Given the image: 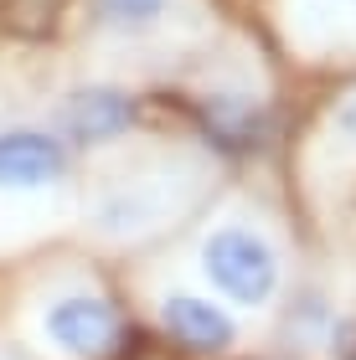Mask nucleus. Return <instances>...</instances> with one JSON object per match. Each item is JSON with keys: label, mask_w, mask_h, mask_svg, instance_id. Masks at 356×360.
Listing matches in <instances>:
<instances>
[{"label": "nucleus", "mask_w": 356, "mask_h": 360, "mask_svg": "<svg viewBox=\"0 0 356 360\" xmlns=\"http://www.w3.org/2000/svg\"><path fill=\"white\" fill-rule=\"evenodd\" d=\"M326 134H331L336 150L356 155V83H346L341 93L331 98V108H326Z\"/></svg>", "instance_id": "9"}, {"label": "nucleus", "mask_w": 356, "mask_h": 360, "mask_svg": "<svg viewBox=\"0 0 356 360\" xmlns=\"http://www.w3.org/2000/svg\"><path fill=\"white\" fill-rule=\"evenodd\" d=\"M171 11H176V0H93V15H99V26L119 31V37L155 31Z\"/></svg>", "instance_id": "8"}, {"label": "nucleus", "mask_w": 356, "mask_h": 360, "mask_svg": "<svg viewBox=\"0 0 356 360\" xmlns=\"http://www.w3.org/2000/svg\"><path fill=\"white\" fill-rule=\"evenodd\" d=\"M42 330L73 360H114L124 350V340H129L124 314L109 299H99V293H68V299H57L47 309Z\"/></svg>", "instance_id": "4"}, {"label": "nucleus", "mask_w": 356, "mask_h": 360, "mask_svg": "<svg viewBox=\"0 0 356 360\" xmlns=\"http://www.w3.org/2000/svg\"><path fill=\"white\" fill-rule=\"evenodd\" d=\"M160 330H166V340L181 345L186 355H222L238 340V324L222 314L217 304L191 299V293H176V299L160 304Z\"/></svg>", "instance_id": "6"}, {"label": "nucleus", "mask_w": 356, "mask_h": 360, "mask_svg": "<svg viewBox=\"0 0 356 360\" xmlns=\"http://www.w3.org/2000/svg\"><path fill=\"white\" fill-rule=\"evenodd\" d=\"M186 124L197 129L217 155L243 160V155H253V150L269 144L274 108L264 103V98H253L248 88H222V93L191 98V103H186Z\"/></svg>", "instance_id": "3"}, {"label": "nucleus", "mask_w": 356, "mask_h": 360, "mask_svg": "<svg viewBox=\"0 0 356 360\" xmlns=\"http://www.w3.org/2000/svg\"><path fill=\"white\" fill-rule=\"evenodd\" d=\"M341 360H356V340H351V345H346V355H341Z\"/></svg>", "instance_id": "10"}, {"label": "nucleus", "mask_w": 356, "mask_h": 360, "mask_svg": "<svg viewBox=\"0 0 356 360\" xmlns=\"http://www.w3.org/2000/svg\"><path fill=\"white\" fill-rule=\"evenodd\" d=\"M202 268L233 304H269L279 288V257L253 226H217L202 242Z\"/></svg>", "instance_id": "1"}, {"label": "nucleus", "mask_w": 356, "mask_h": 360, "mask_svg": "<svg viewBox=\"0 0 356 360\" xmlns=\"http://www.w3.org/2000/svg\"><path fill=\"white\" fill-rule=\"evenodd\" d=\"M73 155L47 129H0V191H42L68 175Z\"/></svg>", "instance_id": "5"}, {"label": "nucleus", "mask_w": 356, "mask_h": 360, "mask_svg": "<svg viewBox=\"0 0 356 360\" xmlns=\"http://www.w3.org/2000/svg\"><path fill=\"white\" fill-rule=\"evenodd\" d=\"M68 11H73V0H0V37L42 46L62 31Z\"/></svg>", "instance_id": "7"}, {"label": "nucleus", "mask_w": 356, "mask_h": 360, "mask_svg": "<svg viewBox=\"0 0 356 360\" xmlns=\"http://www.w3.org/2000/svg\"><path fill=\"white\" fill-rule=\"evenodd\" d=\"M140 98L124 93L114 83H83L68 88L57 98L52 119H57V139L73 144V150H104V144H119L124 134L140 129Z\"/></svg>", "instance_id": "2"}]
</instances>
